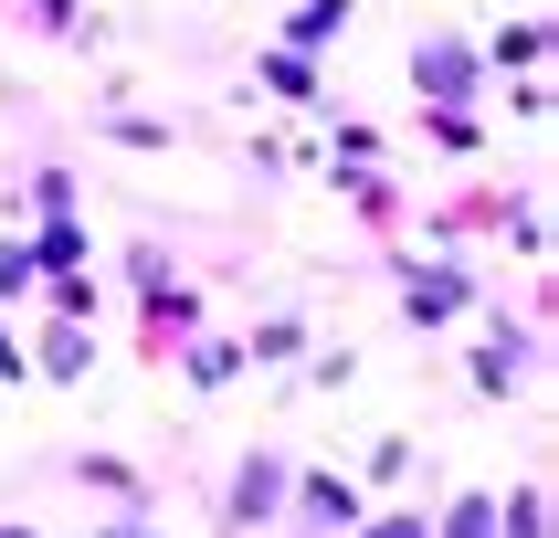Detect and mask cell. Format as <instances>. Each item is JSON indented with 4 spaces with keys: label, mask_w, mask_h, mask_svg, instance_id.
I'll use <instances>...</instances> for the list:
<instances>
[{
    "label": "cell",
    "mask_w": 559,
    "mask_h": 538,
    "mask_svg": "<svg viewBox=\"0 0 559 538\" xmlns=\"http://www.w3.org/2000/svg\"><path fill=\"white\" fill-rule=\"evenodd\" d=\"M475 348H465V391L475 402H528L538 380H549V285H528V307H486L465 316Z\"/></svg>",
    "instance_id": "obj_1"
},
{
    "label": "cell",
    "mask_w": 559,
    "mask_h": 538,
    "mask_svg": "<svg viewBox=\"0 0 559 538\" xmlns=\"http://www.w3.org/2000/svg\"><path fill=\"white\" fill-rule=\"evenodd\" d=\"M380 264H391V307H402L412 338H443V327H465V316L497 296V275H486L475 253H412V243H380Z\"/></svg>",
    "instance_id": "obj_2"
},
{
    "label": "cell",
    "mask_w": 559,
    "mask_h": 538,
    "mask_svg": "<svg viewBox=\"0 0 559 538\" xmlns=\"http://www.w3.org/2000/svg\"><path fill=\"white\" fill-rule=\"evenodd\" d=\"M285 486H296V443H243L233 475L212 486V538H275Z\"/></svg>",
    "instance_id": "obj_3"
},
{
    "label": "cell",
    "mask_w": 559,
    "mask_h": 538,
    "mask_svg": "<svg viewBox=\"0 0 559 538\" xmlns=\"http://www.w3.org/2000/svg\"><path fill=\"white\" fill-rule=\"evenodd\" d=\"M402 85H412V106H475V117H486L497 74H486V53H475V32L423 22V32H412V53H402Z\"/></svg>",
    "instance_id": "obj_4"
},
{
    "label": "cell",
    "mask_w": 559,
    "mask_h": 538,
    "mask_svg": "<svg viewBox=\"0 0 559 538\" xmlns=\"http://www.w3.org/2000/svg\"><path fill=\"white\" fill-rule=\"evenodd\" d=\"M359 475L348 465H317V454H296V486H285V517H275V538H348L359 528Z\"/></svg>",
    "instance_id": "obj_5"
},
{
    "label": "cell",
    "mask_w": 559,
    "mask_h": 538,
    "mask_svg": "<svg viewBox=\"0 0 559 538\" xmlns=\"http://www.w3.org/2000/svg\"><path fill=\"white\" fill-rule=\"evenodd\" d=\"M127 307H138V359H148V370H169V359H180V338H201V327H212V296H201L190 275L138 285Z\"/></svg>",
    "instance_id": "obj_6"
},
{
    "label": "cell",
    "mask_w": 559,
    "mask_h": 538,
    "mask_svg": "<svg viewBox=\"0 0 559 538\" xmlns=\"http://www.w3.org/2000/svg\"><path fill=\"white\" fill-rule=\"evenodd\" d=\"M328 190L348 201V222H359L370 243H402L412 232V190L391 180V169H338V158H328Z\"/></svg>",
    "instance_id": "obj_7"
},
{
    "label": "cell",
    "mask_w": 559,
    "mask_h": 538,
    "mask_svg": "<svg viewBox=\"0 0 559 538\" xmlns=\"http://www.w3.org/2000/svg\"><path fill=\"white\" fill-rule=\"evenodd\" d=\"M22 359H32V380H43V391H85L95 327H74V316H32V327H22Z\"/></svg>",
    "instance_id": "obj_8"
},
{
    "label": "cell",
    "mask_w": 559,
    "mask_h": 538,
    "mask_svg": "<svg viewBox=\"0 0 559 538\" xmlns=\"http://www.w3.org/2000/svg\"><path fill=\"white\" fill-rule=\"evenodd\" d=\"M169 370H180V391L190 402H222V391H243V327H201V338H180V359H169Z\"/></svg>",
    "instance_id": "obj_9"
},
{
    "label": "cell",
    "mask_w": 559,
    "mask_h": 538,
    "mask_svg": "<svg viewBox=\"0 0 559 538\" xmlns=\"http://www.w3.org/2000/svg\"><path fill=\"white\" fill-rule=\"evenodd\" d=\"M253 85L275 95L285 117H328V63H317V53H285V43H253Z\"/></svg>",
    "instance_id": "obj_10"
},
{
    "label": "cell",
    "mask_w": 559,
    "mask_h": 538,
    "mask_svg": "<svg viewBox=\"0 0 559 538\" xmlns=\"http://www.w3.org/2000/svg\"><path fill=\"white\" fill-rule=\"evenodd\" d=\"M85 138H106V148H127V158H169V148H190V127H180V117H158V106H85Z\"/></svg>",
    "instance_id": "obj_11"
},
{
    "label": "cell",
    "mask_w": 559,
    "mask_h": 538,
    "mask_svg": "<svg viewBox=\"0 0 559 538\" xmlns=\"http://www.w3.org/2000/svg\"><path fill=\"white\" fill-rule=\"evenodd\" d=\"M53 475L63 486H85V497H106V506H158V475L148 465H127V454H53Z\"/></svg>",
    "instance_id": "obj_12"
},
{
    "label": "cell",
    "mask_w": 559,
    "mask_h": 538,
    "mask_svg": "<svg viewBox=\"0 0 559 538\" xmlns=\"http://www.w3.org/2000/svg\"><path fill=\"white\" fill-rule=\"evenodd\" d=\"M317 348V307H264L243 327V370L264 380V370H296V359H307Z\"/></svg>",
    "instance_id": "obj_13"
},
{
    "label": "cell",
    "mask_w": 559,
    "mask_h": 538,
    "mask_svg": "<svg viewBox=\"0 0 559 538\" xmlns=\"http://www.w3.org/2000/svg\"><path fill=\"white\" fill-rule=\"evenodd\" d=\"M348 22H359V0H296V11L275 22V43H285V53H317V63H328V53L348 43Z\"/></svg>",
    "instance_id": "obj_14"
},
{
    "label": "cell",
    "mask_w": 559,
    "mask_h": 538,
    "mask_svg": "<svg viewBox=\"0 0 559 538\" xmlns=\"http://www.w3.org/2000/svg\"><path fill=\"white\" fill-rule=\"evenodd\" d=\"M32 264H43V275H106V243L85 232V212L74 222H32Z\"/></svg>",
    "instance_id": "obj_15"
},
{
    "label": "cell",
    "mask_w": 559,
    "mask_h": 538,
    "mask_svg": "<svg viewBox=\"0 0 559 538\" xmlns=\"http://www.w3.org/2000/svg\"><path fill=\"white\" fill-rule=\"evenodd\" d=\"M475 53H486V74H549V22H497V32H475Z\"/></svg>",
    "instance_id": "obj_16"
},
{
    "label": "cell",
    "mask_w": 559,
    "mask_h": 538,
    "mask_svg": "<svg viewBox=\"0 0 559 538\" xmlns=\"http://www.w3.org/2000/svg\"><path fill=\"white\" fill-rule=\"evenodd\" d=\"M11 22H22L32 43H63V53H85V43H95V0H11Z\"/></svg>",
    "instance_id": "obj_17"
},
{
    "label": "cell",
    "mask_w": 559,
    "mask_h": 538,
    "mask_svg": "<svg viewBox=\"0 0 559 538\" xmlns=\"http://www.w3.org/2000/svg\"><path fill=\"white\" fill-rule=\"evenodd\" d=\"M412 475H423V443H412V433H370V454H359V497H412Z\"/></svg>",
    "instance_id": "obj_18"
},
{
    "label": "cell",
    "mask_w": 559,
    "mask_h": 538,
    "mask_svg": "<svg viewBox=\"0 0 559 538\" xmlns=\"http://www.w3.org/2000/svg\"><path fill=\"white\" fill-rule=\"evenodd\" d=\"M412 138H433L443 158H486V138H497V127L475 117V106H412Z\"/></svg>",
    "instance_id": "obj_19"
},
{
    "label": "cell",
    "mask_w": 559,
    "mask_h": 538,
    "mask_svg": "<svg viewBox=\"0 0 559 538\" xmlns=\"http://www.w3.org/2000/svg\"><path fill=\"white\" fill-rule=\"evenodd\" d=\"M497 243H518V264H549V201H538V180H518L507 190V222H497Z\"/></svg>",
    "instance_id": "obj_20"
},
{
    "label": "cell",
    "mask_w": 559,
    "mask_h": 538,
    "mask_svg": "<svg viewBox=\"0 0 559 538\" xmlns=\"http://www.w3.org/2000/svg\"><path fill=\"white\" fill-rule=\"evenodd\" d=\"M106 264H117V285H127V296H138V285H169V275H190V264H180L169 243H158L148 222H138V232H127V243L106 253Z\"/></svg>",
    "instance_id": "obj_21"
},
{
    "label": "cell",
    "mask_w": 559,
    "mask_h": 538,
    "mask_svg": "<svg viewBox=\"0 0 559 538\" xmlns=\"http://www.w3.org/2000/svg\"><path fill=\"white\" fill-rule=\"evenodd\" d=\"M348 538H433V497H370Z\"/></svg>",
    "instance_id": "obj_22"
},
{
    "label": "cell",
    "mask_w": 559,
    "mask_h": 538,
    "mask_svg": "<svg viewBox=\"0 0 559 538\" xmlns=\"http://www.w3.org/2000/svg\"><path fill=\"white\" fill-rule=\"evenodd\" d=\"M328 158H338V169H391V138H380L370 117H338V106H328Z\"/></svg>",
    "instance_id": "obj_23"
},
{
    "label": "cell",
    "mask_w": 559,
    "mask_h": 538,
    "mask_svg": "<svg viewBox=\"0 0 559 538\" xmlns=\"http://www.w3.org/2000/svg\"><path fill=\"white\" fill-rule=\"evenodd\" d=\"M497 538H549V475H518L497 497Z\"/></svg>",
    "instance_id": "obj_24"
},
{
    "label": "cell",
    "mask_w": 559,
    "mask_h": 538,
    "mask_svg": "<svg viewBox=\"0 0 559 538\" xmlns=\"http://www.w3.org/2000/svg\"><path fill=\"white\" fill-rule=\"evenodd\" d=\"M32 285H43V264H32V232H0V307H32Z\"/></svg>",
    "instance_id": "obj_25"
},
{
    "label": "cell",
    "mask_w": 559,
    "mask_h": 538,
    "mask_svg": "<svg viewBox=\"0 0 559 538\" xmlns=\"http://www.w3.org/2000/svg\"><path fill=\"white\" fill-rule=\"evenodd\" d=\"M348 380H359L348 348H307V359H296V391H348Z\"/></svg>",
    "instance_id": "obj_26"
},
{
    "label": "cell",
    "mask_w": 559,
    "mask_h": 538,
    "mask_svg": "<svg viewBox=\"0 0 559 538\" xmlns=\"http://www.w3.org/2000/svg\"><path fill=\"white\" fill-rule=\"evenodd\" d=\"M85 538H169V517L158 506H106V517H85Z\"/></svg>",
    "instance_id": "obj_27"
},
{
    "label": "cell",
    "mask_w": 559,
    "mask_h": 538,
    "mask_svg": "<svg viewBox=\"0 0 559 538\" xmlns=\"http://www.w3.org/2000/svg\"><path fill=\"white\" fill-rule=\"evenodd\" d=\"M507 117H518V127H549V74H507Z\"/></svg>",
    "instance_id": "obj_28"
},
{
    "label": "cell",
    "mask_w": 559,
    "mask_h": 538,
    "mask_svg": "<svg viewBox=\"0 0 559 538\" xmlns=\"http://www.w3.org/2000/svg\"><path fill=\"white\" fill-rule=\"evenodd\" d=\"M243 169L253 180H285V169H296V138H243Z\"/></svg>",
    "instance_id": "obj_29"
},
{
    "label": "cell",
    "mask_w": 559,
    "mask_h": 538,
    "mask_svg": "<svg viewBox=\"0 0 559 538\" xmlns=\"http://www.w3.org/2000/svg\"><path fill=\"white\" fill-rule=\"evenodd\" d=\"M32 359H22V327H11V307H0V391H22Z\"/></svg>",
    "instance_id": "obj_30"
},
{
    "label": "cell",
    "mask_w": 559,
    "mask_h": 538,
    "mask_svg": "<svg viewBox=\"0 0 559 538\" xmlns=\"http://www.w3.org/2000/svg\"><path fill=\"white\" fill-rule=\"evenodd\" d=\"M0 538H53V528H43V517H0Z\"/></svg>",
    "instance_id": "obj_31"
},
{
    "label": "cell",
    "mask_w": 559,
    "mask_h": 538,
    "mask_svg": "<svg viewBox=\"0 0 559 538\" xmlns=\"http://www.w3.org/2000/svg\"><path fill=\"white\" fill-rule=\"evenodd\" d=\"M0 22H11V0H0Z\"/></svg>",
    "instance_id": "obj_32"
}]
</instances>
